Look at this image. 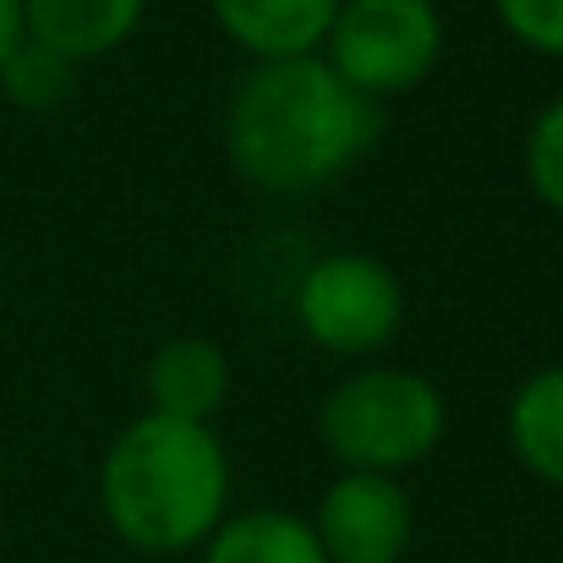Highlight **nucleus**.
Wrapping results in <instances>:
<instances>
[{
    "label": "nucleus",
    "instance_id": "14",
    "mask_svg": "<svg viewBox=\"0 0 563 563\" xmlns=\"http://www.w3.org/2000/svg\"><path fill=\"white\" fill-rule=\"evenodd\" d=\"M493 5L520 44L542 55H563V0H493Z\"/></svg>",
    "mask_w": 563,
    "mask_h": 563
},
{
    "label": "nucleus",
    "instance_id": "10",
    "mask_svg": "<svg viewBox=\"0 0 563 563\" xmlns=\"http://www.w3.org/2000/svg\"><path fill=\"white\" fill-rule=\"evenodd\" d=\"M202 563H329L318 548V531L279 509H252L235 520H219L208 537Z\"/></svg>",
    "mask_w": 563,
    "mask_h": 563
},
{
    "label": "nucleus",
    "instance_id": "3",
    "mask_svg": "<svg viewBox=\"0 0 563 563\" xmlns=\"http://www.w3.org/2000/svg\"><path fill=\"white\" fill-rule=\"evenodd\" d=\"M438 438H443V394L405 367H373L345 377L323 405V443L351 471L394 476L427 460Z\"/></svg>",
    "mask_w": 563,
    "mask_h": 563
},
{
    "label": "nucleus",
    "instance_id": "1",
    "mask_svg": "<svg viewBox=\"0 0 563 563\" xmlns=\"http://www.w3.org/2000/svg\"><path fill=\"white\" fill-rule=\"evenodd\" d=\"M377 143V99L356 93L323 55L263 60L230 99V165L268 191H312Z\"/></svg>",
    "mask_w": 563,
    "mask_h": 563
},
{
    "label": "nucleus",
    "instance_id": "5",
    "mask_svg": "<svg viewBox=\"0 0 563 563\" xmlns=\"http://www.w3.org/2000/svg\"><path fill=\"white\" fill-rule=\"evenodd\" d=\"M296 318L312 345H323L334 356H367L394 340V329L405 318V296H399V279L377 257L334 252L301 274Z\"/></svg>",
    "mask_w": 563,
    "mask_h": 563
},
{
    "label": "nucleus",
    "instance_id": "6",
    "mask_svg": "<svg viewBox=\"0 0 563 563\" xmlns=\"http://www.w3.org/2000/svg\"><path fill=\"white\" fill-rule=\"evenodd\" d=\"M312 531L329 563H399L410 548L416 515L394 476L351 471L323 493Z\"/></svg>",
    "mask_w": 563,
    "mask_h": 563
},
{
    "label": "nucleus",
    "instance_id": "4",
    "mask_svg": "<svg viewBox=\"0 0 563 563\" xmlns=\"http://www.w3.org/2000/svg\"><path fill=\"white\" fill-rule=\"evenodd\" d=\"M329 66L367 99L416 88L443 49L432 0H340L329 27Z\"/></svg>",
    "mask_w": 563,
    "mask_h": 563
},
{
    "label": "nucleus",
    "instance_id": "9",
    "mask_svg": "<svg viewBox=\"0 0 563 563\" xmlns=\"http://www.w3.org/2000/svg\"><path fill=\"white\" fill-rule=\"evenodd\" d=\"M230 394V362L208 340H170L148 362V399L159 416L208 421Z\"/></svg>",
    "mask_w": 563,
    "mask_h": 563
},
{
    "label": "nucleus",
    "instance_id": "12",
    "mask_svg": "<svg viewBox=\"0 0 563 563\" xmlns=\"http://www.w3.org/2000/svg\"><path fill=\"white\" fill-rule=\"evenodd\" d=\"M71 71H77L71 60H60L55 49L22 38V44L0 60V88H5V99L22 104V110H49V104H60V99L71 93Z\"/></svg>",
    "mask_w": 563,
    "mask_h": 563
},
{
    "label": "nucleus",
    "instance_id": "7",
    "mask_svg": "<svg viewBox=\"0 0 563 563\" xmlns=\"http://www.w3.org/2000/svg\"><path fill=\"white\" fill-rule=\"evenodd\" d=\"M143 5L148 0H22V27L33 44L82 66L121 49L137 33Z\"/></svg>",
    "mask_w": 563,
    "mask_h": 563
},
{
    "label": "nucleus",
    "instance_id": "13",
    "mask_svg": "<svg viewBox=\"0 0 563 563\" xmlns=\"http://www.w3.org/2000/svg\"><path fill=\"white\" fill-rule=\"evenodd\" d=\"M526 176H531V191L563 213V99H553L537 126H531V143H526Z\"/></svg>",
    "mask_w": 563,
    "mask_h": 563
},
{
    "label": "nucleus",
    "instance_id": "11",
    "mask_svg": "<svg viewBox=\"0 0 563 563\" xmlns=\"http://www.w3.org/2000/svg\"><path fill=\"white\" fill-rule=\"evenodd\" d=\"M509 443L531 476L563 487V367L520 383L509 399Z\"/></svg>",
    "mask_w": 563,
    "mask_h": 563
},
{
    "label": "nucleus",
    "instance_id": "8",
    "mask_svg": "<svg viewBox=\"0 0 563 563\" xmlns=\"http://www.w3.org/2000/svg\"><path fill=\"white\" fill-rule=\"evenodd\" d=\"M219 27L257 60H296L318 55L340 0H213Z\"/></svg>",
    "mask_w": 563,
    "mask_h": 563
},
{
    "label": "nucleus",
    "instance_id": "2",
    "mask_svg": "<svg viewBox=\"0 0 563 563\" xmlns=\"http://www.w3.org/2000/svg\"><path fill=\"white\" fill-rule=\"evenodd\" d=\"M230 498V460L208 421L148 410L132 421L99 471V504L137 553H187L213 537Z\"/></svg>",
    "mask_w": 563,
    "mask_h": 563
},
{
    "label": "nucleus",
    "instance_id": "15",
    "mask_svg": "<svg viewBox=\"0 0 563 563\" xmlns=\"http://www.w3.org/2000/svg\"><path fill=\"white\" fill-rule=\"evenodd\" d=\"M22 38H27V27H22V0H0V60H5Z\"/></svg>",
    "mask_w": 563,
    "mask_h": 563
}]
</instances>
